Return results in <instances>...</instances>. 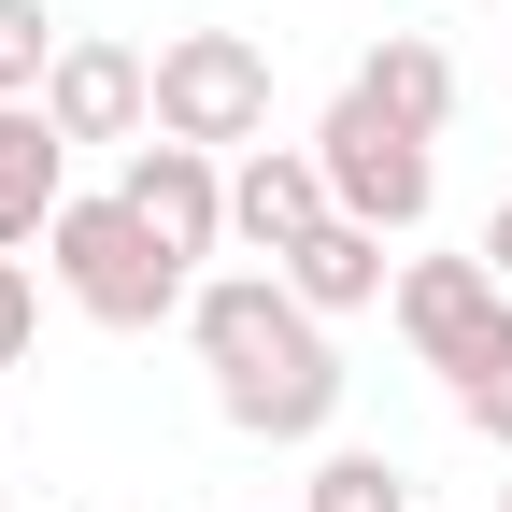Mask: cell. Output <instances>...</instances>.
Instances as JSON below:
<instances>
[{"mask_svg":"<svg viewBox=\"0 0 512 512\" xmlns=\"http://www.w3.org/2000/svg\"><path fill=\"white\" fill-rule=\"evenodd\" d=\"M185 342H200L214 413H228L242 441H328V413H342V342H328V313H313L285 271H214L200 299H185Z\"/></svg>","mask_w":512,"mask_h":512,"instance_id":"1","label":"cell"},{"mask_svg":"<svg viewBox=\"0 0 512 512\" xmlns=\"http://www.w3.org/2000/svg\"><path fill=\"white\" fill-rule=\"evenodd\" d=\"M43 271L72 285V313H86V328H171V313L200 299V285H185V256H171L143 214H128L114 185H100V200H57Z\"/></svg>","mask_w":512,"mask_h":512,"instance_id":"2","label":"cell"},{"mask_svg":"<svg viewBox=\"0 0 512 512\" xmlns=\"http://www.w3.org/2000/svg\"><path fill=\"white\" fill-rule=\"evenodd\" d=\"M313 157H328V200L356 214V228H427V200H441V157H427V128H399V114H370L356 86L328 100V128H313Z\"/></svg>","mask_w":512,"mask_h":512,"instance_id":"3","label":"cell"},{"mask_svg":"<svg viewBox=\"0 0 512 512\" xmlns=\"http://www.w3.org/2000/svg\"><path fill=\"white\" fill-rule=\"evenodd\" d=\"M157 128L171 143H271V57L242 29H171L157 43Z\"/></svg>","mask_w":512,"mask_h":512,"instance_id":"4","label":"cell"},{"mask_svg":"<svg viewBox=\"0 0 512 512\" xmlns=\"http://www.w3.org/2000/svg\"><path fill=\"white\" fill-rule=\"evenodd\" d=\"M384 313H399V342H413L441 384H456L470 356H498V342H512V285L484 271V256H413Z\"/></svg>","mask_w":512,"mask_h":512,"instance_id":"5","label":"cell"},{"mask_svg":"<svg viewBox=\"0 0 512 512\" xmlns=\"http://www.w3.org/2000/svg\"><path fill=\"white\" fill-rule=\"evenodd\" d=\"M114 200L143 214L185 271H200V256L228 242V157H214V143H171V128H143V143H128V171H114Z\"/></svg>","mask_w":512,"mask_h":512,"instance_id":"6","label":"cell"},{"mask_svg":"<svg viewBox=\"0 0 512 512\" xmlns=\"http://www.w3.org/2000/svg\"><path fill=\"white\" fill-rule=\"evenodd\" d=\"M43 114H57V143H143V128H157V57L72 29L57 72H43Z\"/></svg>","mask_w":512,"mask_h":512,"instance_id":"7","label":"cell"},{"mask_svg":"<svg viewBox=\"0 0 512 512\" xmlns=\"http://www.w3.org/2000/svg\"><path fill=\"white\" fill-rule=\"evenodd\" d=\"M328 214H342V200H328V157H313V143H242V171H228V242H256V256L285 271Z\"/></svg>","mask_w":512,"mask_h":512,"instance_id":"8","label":"cell"},{"mask_svg":"<svg viewBox=\"0 0 512 512\" xmlns=\"http://www.w3.org/2000/svg\"><path fill=\"white\" fill-rule=\"evenodd\" d=\"M72 200V143H57L43 100H0V256H29Z\"/></svg>","mask_w":512,"mask_h":512,"instance_id":"9","label":"cell"},{"mask_svg":"<svg viewBox=\"0 0 512 512\" xmlns=\"http://www.w3.org/2000/svg\"><path fill=\"white\" fill-rule=\"evenodd\" d=\"M356 100H370V114H399V128H427V143H441V128H456V57H441L427 29H384V43L356 57Z\"/></svg>","mask_w":512,"mask_h":512,"instance_id":"10","label":"cell"},{"mask_svg":"<svg viewBox=\"0 0 512 512\" xmlns=\"http://www.w3.org/2000/svg\"><path fill=\"white\" fill-rule=\"evenodd\" d=\"M285 285L313 299V313H370V299H399V271H384V228H356V214H328L299 256H285Z\"/></svg>","mask_w":512,"mask_h":512,"instance_id":"11","label":"cell"},{"mask_svg":"<svg viewBox=\"0 0 512 512\" xmlns=\"http://www.w3.org/2000/svg\"><path fill=\"white\" fill-rule=\"evenodd\" d=\"M299 512H413V470H399V456H370V441H342V456L313 470Z\"/></svg>","mask_w":512,"mask_h":512,"instance_id":"12","label":"cell"},{"mask_svg":"<svg viewBox=\"0 0 512 512\" xmlns=\"http://www.w3.org/2000/svg\"><path fill=\"white\" fill-rule=\"evenodd\" d=\"M57 43H72V29H57L43 0H0V100H43V72H57Z\"/></svg>","mask_w":512,"mask_h":512,"instance_id":"13","label":"cell"},{"mask_svg":"<svg viewBox=\"0 0 512 512\" xmlns=\"http://www.w3.org/2000/svg\"><path fill=\"white\" fill-rule=\"evenodd\" d=\"M456 427H470V441H512V342L456 370Z\"/></svg>","mask_w":512,"mask_h":512,"instance_id":"14","label":"cell"},{"mask_svg":"<svg viewBox=\"0 0 512 512\" xmlns=\"http://www.w3.org/2000/svg\"><path fill=\"white\" fill-rule=\"evenodd\" d=\"M29 328H43V299H29V271H15V256H0V370L29 356Z\"/></svg>","mask_w":512,"mask_h":512,"instance_id":"15","label":"cell"},{"mask_svg":"<svg viewBox=\"0 0 512 512\" xmlns=\"http://www.w3.org/2000/svg\"><path fill=\"white\" fill-rule=\"evenodd\" d=\"M470 256H484V271H498V285H512V200L484 214V242H470Z\"/></svg>","mask_w":512,"mask_h":512,"instance_id":"16","label":"cell"},{"mask_svg":"<svg viewBox=\"0 0 512 512\" xmlns=\"http://www.w3.org/2000/svg\"><path fill=\"white\" fill-rule=\"evenodd\" d=\"M498 512H512V484H498Z\"/></svg>","mask_w":512,"mask_h":512,"instance_id":"17","label":"cell"}]
</instances>
